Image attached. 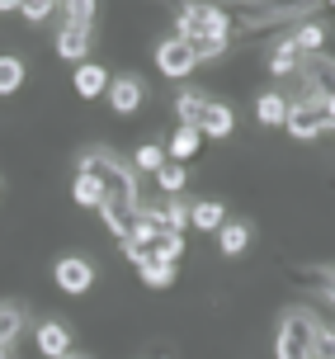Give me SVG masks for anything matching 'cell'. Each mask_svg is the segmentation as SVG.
<instances>
[{
	"instance_id": "cell-16",
	"label": "cell",
	"mask_w": 335,
	"mask_h": 359,
	"mask_svg": "<svg viewBox=\"0 0 335 359\" xmlns=\"http://www.w3.org/2000/svg\"><path fill=\"white\" fill-rule=\"evenodd\" d=\"M175 118H179V128H198V118H203V109H208V95L203 90H194V86H184L175 95Z\"/></svg>"
},
{
	"instance_id": "cell-13",
	"label": "cell",
	"mask_w": 335,
	"mask_h": 359,
	"mask_svg": "<svg viewBox=\"0 0 335 359\" xmlns=\"http://www.w3.org/2000/svg\"><path fill=\"white\" fill-rule=\"evenodd\" d=\"M198 151H203V133H198V128H179L175 123V133L165 137V156L184 165V161H194Z\"/></svg>"
},
{
	"instance_id": "cell-21",
	"label": "cell",
	"mask_w": 335,
	"mask_h": 359,
	"mask_svg": "<svg viewBox=\"0 0 335 359\" xmlns=\"http://www.w3.org/2000/svg\"><path fill=\"white\" fill-rule=\"evenodd\" d=\"M179 255H184V236L179 232H156V241H151V260H160V265H179Z\"/></svg>"
},
{
	"instance_id": "cell-5",
	"label": "cell",
	"mask_w": 335,
	"mask_h": 359,
	"mask_svg": "<svg viewBox=\"0 0 335 359\" xmlns=\"http://www.w3.org/2000/svg\"><path fill=\"white\" fill-rule=\"evenodd\" d=\"M53 279H57V288H62V293H71V298H86L100 274H95V265H90L86 255H62V260L53 265Z\"/></svg>"
},
{
	"instance_id": "cell-17",
	"label": "cell",
	"mask_w": 335,
	"mask_h": 359,
	"mask_svg": "<svg viewBox=\"0 0 335 359\" xmlns=\"http://www.w3.org/2000/svg\"><path fill=\"white\" fill-rule=\"evenodd\" d=\"M104 198H109V189L100 184V180L76 170V180H71V203H76V208H95V213H100V208H104Z\"/></svg>"
},
{
	"instance_id": "cell-20",
	"label": "cell",
	"mask_w": 335,
	"mask_h": 359,
	"mask_svg": "<svg viewBox=\"0 0 335 359\" xmlns=\"http://www.w3.org/2000/svg\"><path fill=\"white\" fill-rule=\"evenodd\" d=\"M170 161V156H165V147L160 142H142L137 151H132V170H137V175H151L156 180L160 175V165Z\"/></svg>"
},
{
	"instance_id": "cell-15",
	"label": "cell",
	"mask_w": 335,
	"mask_h": 359,
	"mask_svg": "<svg viewBox=\"0 0 335 359\" xmlns=\"http://www.w3.org/2000/svg\"><path fill=\"white\" fill-rule=\"evenodd\" d=\"M293 48H298L302 57H321V48H326V38H331V29L321 24V19H302L298 29H293Z\"/></svg>"
},
{
	"instance_id": "cell-28",
	"label": "cell",
	"mask_w": 335,
	"mask_h": 359,
	"mask_svg": "<svg viewBox=\"0 0 335 359\" xmlns=\"http://www.w3.org/2000/svg\"><path fill=\"white\" fill-rule=\"evenodd\" d=\"M326 279H331V288H335V269H326Z\"/></svg>"
},
{
	"instance_id": "cell-14",
	"label": "cell",
	"mask_w": 335,
	"mask_h": 359,
	"mask_svg": "<svg viewBox=\"0 0 335 359\" xmlns=\"http://www.w3.org/2000/svg\"><path fill=\"white\" fill-rule=\"evenodd\" d=\"M189 227H194V232H208V236H217L222 227H227V208H222L217 198L189 203Z\"/></svg>"
},
{
	"instance_id": "cell-29",
	"label": "cell",
	"mask_w": 335,
	"mask_h": 359,
	"mask_svg": "<svg viewBox=\"0 0 335 359\" xmlns=\"http://www.w3.org/2000/svg\"><path fill=\"white\" fill-rule=\"evenodd\" d=\"M62 359H86V355H76V350H71V355H62Z\"/></svg>"
},
{
	"instance_id": "cell-1",
	"label": "cell",
	"mask_w": 335,
	"mask_h": 359,
	"mask_svg": "<svg viewBox=\"0 0 335 359\" xmlns=\"http://www.w3.org/2000/svg\"><path fill=\"white\" fill-rule=\"evenodd\" d=\"M321 331H326L321 317H312L307 307H288L274 331V359H317Z\"/></svg>"
},
{
	"instance_id": "cell-18",
	"label": "cell",
	"mask_w": 335,
	"mask_h": 359,
	"mask_svg": "<svg viewBox=\"0 0 335 359\" xmlns=\"http://www.w3.org/2000/svg\"><path fill=\"white\" fill-rule=\"evenodd\" d=\"M298 72H302V53L293 48V38H279L274 53H269V76L288 81V76H298Z\"/></svg>"
},
{
	"instance_id": "cell-12",
	"label": "cell",
	"mask_w": 335,
	"mask_h": 359,
	"mask_svg": "<svg viewBox=\"0 0 335 359\" xmlns=\"http://www.w3.org/2000/svg\"><path fill=\"white\" fill-rule=\"evenodd\" d=\"M250 222H241V217H227V227L217 232V255H227V260H236V255L250 251Z\"/></svg>"
},
{
	"instance_id": "cell-11",
	"label": "cell",
	"mask_w": 335,
	"mask_h": 359,
	"mask_svg": "<svg viewBox=\"0 0 335 359\" xmlns=\"http://www.w3.org/2000/svg\"><path fill=\"white\" fill-rule=\"evenodd\" d=\"M288 95H283V90H260V95H255V123L260 128H283L288 123Z\"/></svg>"
},
{
	"instance_id": "cell-10",
	"label": "cell",
	"mask_w": 335,
	"mask_h": 359,
	"mask_svg": "<svg viewBox=\"0 0 335 359\" xmlns=\"http://www.w3.org/2000/svg\"><path fill=\"white\" fill-rule=\"evenodd\" d=\"M109 67H100V62H81L76 72H71V90L81 95V100H100V95H109Z\"/></svg>"
},
{
	"instance_id": "cell-23",
	"label": "cell",
	"mask_w": 335,
	"mask_h": 359,
	"mask_svg": "<svg viewBox=\"0 0 335 359\" xmlns=\"http://www.w3.org/2000/svg\"><path fill=\"white\" fill-rule=\"evenodd\" d=\"M156 184H160V194H165V198H179V194H184V184H189V170H184L179 161H165V165H160V175H156Z\"/></svg>"
},
{
	"instance_id": "cell-6",
	"label": "cell",
	"mask_w": 335,
	"mask_h": 359,
	"mask_svg": "<svg viewBox=\"0 0 335 359\" xmlns=\"http://www.w3.org/2000/svg\"><path fill=\"white\" fill-rule=\"evenodd\" d=\"M146 104V81H142L137 72H123L109 81V109L118 114V118H128V114H137V109Z\"/></svg>"
},
{
	"instance_id": "cell-24",
	"label": "cell",
	"mask_w": 335,
	"mask_h": 359,
	"mask_svg": "<svg viewBox=\"0 0 335 359\" xmlns=\"http://www.w3.org/2000/svg\"><path fill=\"white\" fill-rule=\"evenodd\" d=\"M175 274H179L175 265H160V260H146V265L137 269L142 288H170V284H175Z\"/></svg>"
},
{
	"instance_id": "cell-26",
	"label": "cell",
	"mask_w": 335,
	"mask_h": 359,
	"mask_svg": "<svg viewBox=\"0 0 335 359\" xmlns=\"http://www.w3.org/2000/svg\"><path fill=\"white\" fill-rule=\"evenodd\" d=\"M19 15L29 19V24H43V19L53 15V5H48V0H29V5H19Z\"/></svg>"
},
{
	"instance_id": "cell-8",
	"label": "cell",
	"mask_w": 335,
	"mask_h": 359,
	"mask_svg": "<svg viewBox=\"0 0 335 359\" xmlns=\"http://www.w3.org/2000/svg\"><path fill=\"white\" fill-rule=\"evenodd\" d=\"M198 133H203V142H227L236 133V109L222 104V100H208L203 118H198Z\"/></svg>"
},
{
	"instance_id": "cell-19",
	"label": "cell",
	"mask_w": 335,
	"mask_h": 359,
	"mask_svg": "<svg viewBox=\"0 0 335 359\" xmlns=\"http://www.w3.org/2000/svg\"><path fill=\"white\" fill-rule=\"evenodd\" d=\"M29 81V67H24V57L15 53H0V95H19Z\"/></svg>"
},
{
	"instance_id": "cell-25",
	"label": "cell",
	"mask_w": 335,
	"mask_h": 359,
	"mask_svg": "<svg viewBox=\"0 0 335 359\" xmlns=\"http://www.w3.org/2000/svg\"><path fill=\"white\" fill-rule=\"evenodd\" d=\"M62 15H67V24H76V29H90V24H95V5H90V0H81V5H62Z\"/></svg>"
},
{
	"instance_id": "cell-4",
	"label": "cell",
	"mask_w": 335,
	"mask_h": 359,
	"mask_svg": "<svg viewBox=\"0 0 335 359\" xmlns=\"http://www.w3.org/2000/svg\"><path fill=\"white\" fill-rule=\"evenodd\" d=\"M156 72L165 76V81H189V76L198 72V57H194V48L184 43V38H160L156 43Z\"/></svg>"
},
{
	"instance_id": "cell-30",
	"label": "cell",
	"mask_w": 335,
	"mask_h": 359,
	"mask_svg": "<svg viewBox=\"0 0 335 359\" xmlns=\"http://www.w3.org/2000/svg\"><path fill=\"white\" fill-rule=\"evenodd\" d=\"M0 359H10V350H5V345H0Z\"/></svg>"
},
{
	"instance_id": "cell-3",
	"label": "cell",
	"mask_w": 335,
	"mask_h": 359,
	"mask_svg": "<svg viewBox=\"0 0 335 359\" xmlns=\"http://www.w3.org/2000/svg\"><path fill=\"white\" fill-rule=\"evenodd\" d=\"M288 137L293 142H317V137H326L331 133V118H326V104L321 100H288Z\"/></svg>"
},
{
	"instance_id": "cell-9",
	"label": "cell",
	"mask_w": 335,
	"mask_h": 359,
	"mask_svg": "<svg viewBox=\"0 0 335 359\" xmlns=\"http://www.w3.org/2000/svg\"><path fill=\"white\" fill-rule=\"evenodd\" d=\"M90 43H95V29H76V24H62L57 29V57L71 62V67L90 62Z\"/></svg>"
},
{
	"instance_id": "cell-7",
	"label": "cell",
	"mask_w": 335,
	"mask_h": 359,
	"mask_svg": "<svg viewBox=\"0 0 335 359\" xmlns=\"http://www.w3.org/2000/svg\"><path fill=\"white\" fill-rule=\"evenodd\" d=\"M34 350L43 359H62L76 350V331H71L67 322H57V317H48V322L34 326Z\"/></svg>"
},
{
	"instance_id": "cell-31",
	"label": "cell",
	"mask_w": 335,
	"mask_h": 359,
	"mask_svg": "<svg viewBox=\"0 0 335 359\" xmlns=\"http://www.w3.org/2000/svg\"><path fill=\"white\" fill-rule=\"evenodd\" d=\"M331 133H335V128H331Z\"/></svg>"
},
{
	"instance_id": "cell-22",
	"label": "cell",
	"mask_w": 335,
	"mask_h": 359,
	"mask_svg": "<svg viewBox=\"0 0 335 359\" xmlns=\"http://www.w3.org/2000/svg\"><path fill=\"white\" fill-rule=\"evenodd\" d=\"M19 331H24V307L19 303H0V345L10 350L19 341Z\"/></svg>"
},
{
	"instance_id": "cell-2",
	"label": "cell",
	"mask_w": 335,
	"mask_h": 359,
	"mask_svg": "<svg viewBox=\"0 0 335 359\" xmlns=\"http://www.w3.org/2000/svg\"><path fill=\"white\" fill-rule=\"evenodd\" d=\"M175 24L184 43H217V38L231 43V15L217 10V5H184L175 15Z\"/></svg>"
},
{
	"instance_id": "cell-27",
	"label": "cell",
	"mask_w": 335,
	"mask_h": 359,
	"mask_svg": "<svg viewBox=\"0 0 335 359\" xmlns=\"http://www.w3.org/2000/svg\"><path fill=\"white\" fill-rule=\"evenodd\" d=\"M317 359H335V326H326L317 341Z\"/></svg>"
}]
</instances>
